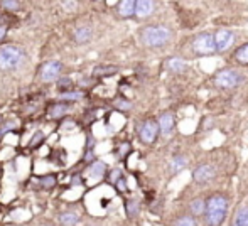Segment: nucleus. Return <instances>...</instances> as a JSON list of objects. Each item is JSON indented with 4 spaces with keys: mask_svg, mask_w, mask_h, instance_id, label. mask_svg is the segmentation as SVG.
I'll list each match as a JSON object with an SVG mask.
<instances>
[{
    "mask_svg": "<svg viewBox=\"0 0 248 226\" xmlns=\"http://www.w3.org/2000/svg\"><path fill=\"white\" fill-rule=\"evenodd\" d=\"M17 127V123L14 120H5L2 125H0V128L3 130V134H7V132H10L12 128H16Z\"/></svg>",
    "mask_w": 248,
    "mask_h": 226,
    "instance_id": "obj_35",
    "label": "nucleus"
},
{
    "mask_svg": "<svg viewBox=\"0 0 248 226\" xmlns=\"http://www.w3.org/2000/svg\"><path fill=\"white\" fill-rule=\"evenodd\" d=\"M52 154H54V155L58 154V157H56L54 161H52L54 164H58V166L66 164V155H68V154H66L64 149H54V151H52Z\"/></svg>",
    "mask_w": 248,
    "mask_h": 226,
    "instance_id": "obj_33",
    "label": "nucleus"
},
{
    "mask_svg": "<svg viewBox=\"0 0 248 226\" xmlns=\"http://www.w3.org/2000/svg\"><path fill=\"white\" fill-rule=\"evenodd\" d=\"M135 5H137L135 0H122L117 3V14L122 19H132L135 17Z\"/></svg>",
    "mask_w": 248,
    "mask_h": 226,
    "instance_id": "obj_14",
    "label": "nucleus"
},
{
    "mask_svg": "<svg viewBox=\"0 0 248 226\" xmlns=\"http://www.w3.org/2000/svg\"><path fill=\"white\" fill-rule=\"evenodd\" d=\"M62 7H76V2H62Z\"/></svg>",
    "mask_w": 248,
    "mask_h": 226,
    "instance_id": "obj_38",
    "label": "nucleus"
},
{
    "mask_svg": "<svg viewBox=\"0 0 248 226\" xmlns=\"http://www.w3.org/2000/svg\"><path fill=\"white\" fill-rule=\"evenodd\" d=\"M139 39L145 47L150 49H159V47H166L172 43L174 39V30L169 26L164 24H155V26H145L139 32Z\"/></svg>",
    "mask_w": 248,
    "mask_h": 226,
    "instance_id": "obj_1",
    "label": "nucleus"
},
{
    "mask_svg": "<svg viewBox=\"0 0 248 226\" xmlns=\"http://www.w3.org/2000/svg\"><path fill=\"white\" fill-rule=\"evenodd\" d=\"M233 225L236 226H248V206H242L235 214Z\"/></svg>",
    "mask_w": 248,
    "mask_h": 226,
    "instance_id": "obj_24",
    "label": "nucleus"
},
{
    "mask_svg": "<svg viewBox=\"0 0 248 226\" xmlns=\"http://www.w3.org/2000/svg\"><path fill=\"white\" fill-rule=\"evenodd\" d=\"M3 121H5V120H3V118H2V117H0V125H2V123H3Z\"/></svg>",
    "mask_w": 248,
    "mask_h": 226,
    "instance_id": "obj_40",
    "label": "nucleus"
},
{
    "mask_svg": "<svg viewBox=\"0 0 248 226\" xmlns=\"http://www.w3.org/2000/svg\"><path fill=\"white\" fill-rule=\"evenodd\" d=\"M213 36H215L216 53H225L226 49H230L233 46V43L236 39L235 32L230 29H218Z\"/></svg>",
    "mask_w": 248,
    "mask_h": 226,
    "instance_id": "obj_7",
    "label": "nucleus"
},
{
    "mask_svg": "<svg viewBox=\"0 0 248 226\" xmlns=\"http://www.w3.org/2000/svg\"><path fill=\"white\" fill-rule=\"evenodd\" d=\"M187 166V159L184 157V155H174L172 159H170L169 162V174L170 176H176V174H179L181 170Z\"/></svg>",
    "mask_w": 248,
    "mask_h": 226,
    "instance_id": "obj_18",
    "label": "nucleus"
},
{
    "mask_svg": "<svg viewBox=\"0 0 248 226\" xmlns=\"http://www.w3.org/2000/svg\"><path fill=\"white\" fill-rule=\"evenodd\" d=\"M157 3L150 2V0H139L137 5H135V17L137 19H147L152 14H155Z\"/></svg>",
    "mask_w": 248,
    "mask_h": 226,
    "instance_id": "obj_12",
    "label": "nucleus"
},
{
    "mask_svg": "<svg viewBox=\"0 0 248 226\" xmlns=\"http://www.w3.org/2000/svg\"><path fill=\"white\" fill-rule=\"evenodd\" d=\"M107 164L103 161H95L93 164H90L88 167V176L92 179H101V177L107 176Z\"/></svg>",
    "mask_w": 248,
    "mask_h": 226,
    "instance_id": "obj_17",
    "label": "nucleus"
},
{
    "mask_svg": "<svg viewBox=\"0 0 248 226\" xmlns=\"http://www.w3.org/2000/svg\"><path fill=\"white\" fill-rule=\"evenodd\" d=\"M115 189H117V193L120 194H125L128 191V186H127V179H125V176L122 177V179H118L117 182H115Z\"/></svg>",
    "mask_w": 248,
    "mask_h": 226,
    "instance_id": "obj_34",
    "label": "nucleus"
},
{
    "mask_svg": "<svg viewBox=\"0 0 248 226\" xmlns=\"http://www.w3.org/2000/svg\"><path fill=\"white\" fill-rule=\"evenodd\" d=\"M59 223L62 226H76L79 223V216L76 213H61L59 214Z\"/></svg>",
    "mask_w": 248,
    "mask_h": 226,
    "instance_id": "obj_22",
    "label": "nucleus"
},
{
    "mask_svg": "<svg viewBox=\"0 0 248 226\" xmlns=\"http://www.w3.org/2000/svg\"><path fill=\"white\" fill-rule=\"evenodd\" d=\"M124 177V172H122V169H111L110 172H108V176H107V181L111 184V186H115V182H117L118 179H122Z\"/></svg>",
    "mask_w": 248,
    "mask_h": 226,
    "instance_id": "obj_31",
    "label": "nucleus"
},
{
    "mask_svg": "<svg viewBox=\"0 0 248 226\" xmlns=\"http://www.w3.org/2000/svg\"><path fill=\"white\" fill-rule=\"evenodd\" d=\"M39 184H41V187H43V189L49 191V189H52V187L56 186V184H58V179H56L54 174H46V176L39 177Z\"/></svg>",
    "mask_w": 248,
    "mask_h": 226,
    "instance_id": "obj_26",
    "label": "nucleus"
},
{
    "mask_svg": "<svg viewBox=\"0 0 248 226\" xmlns=\"http://www.w3.org/2000/svg\"><path fill=\"white\" fill-rule=\"evenodd\" d=\"M92 36H93V30L90 29V27H79L75 32V41L78 44H85L92 39Z\"/></svg>",
    "mask_w": 248,
    "mask_h": 226,
    "instance_id": "obj_21",
    "label": "nucleus"
},
{
    "mask_svg": "<svg viewBox=\"0 0 248 226\" xmlns=\"http://www.w3.org/2000/svg\"><path fill=\"white\" fill-rule=\"evenodd\" d=\"M56 85H58V90L61 93L71 91L73 90V79L69 78V76H62V78H59L58 81H56Z\"/></svg>",
    "mask_w": 248,
    "mask_h": 226,
    "instance_id": "obj_28",
    "label": "nucleus"
},
{
    "mask_svg": "<svg viewBox=\"0 0 248 226\" xmlns=\"http://www.w3.org/2000/svg\"><path fill=\"white\" fill-rule=\"evenodd\" d=\"M228 214V199L223 194H213L206 199L204 221L208 226H221Z\"/></svg>",
    "mask_w": 248,
    "mask_h": 226,
    "instance_id": "obj_2",
    "label": "nucleus"
},
{
    "mask_svg": "<svg viewBox=\"0 0 248 226\" xmlns=\"http://www.w3.org/2000/svg\"><path fill=\"white\" fill-rule=\"evenodd\" d=\"M71 110V105L64 102H56L47 108V118L49 120H59V118H64L68 112Z\"/></svg>",
    "mask_w": 248,
    "mask_h": 226,
    "instance_id": "obj_13",
    "label": "nucleus"
},
{
    "mask_svg": "<svg viewBox=\"0 0 248 226\" xmlns=\"http://www.w3.org/2000/svg\"><path fill=\"white\" fill-rule=\"evenodd\" d=\"M62 64L59 61H47L46 64L41 68V79L44 83H51V81H58L59 75H61Z\"/></svg>",
    "mask_w": 248,
    "mask_h": 226,
    "instance_id": "obj_8",
    "label": "nucleus"
},
{
    "mask_svg": "<svg viewBox=\"0 0 248 226\" xmlns=\"http://www.w3.org/2000/svg\"><path fill=\"white\" fill-rule=\"evenodd\" d=\"M44 226H52V225H44Z\"/></svg>",
    "mask_w": 248,
    "mask_h": 226,
    "instance_id": "obj_41",
    "label": "nucleus"
},
{
    "mask_svg": "<svg viewBox=\"0 0 248 226\" xmlns=\"http://www.w3.org/2000/svg\"><path fill=\"white\" fill-rule=\"evenodd\" d=\"M113 106H115L117 110H120V112H128V110H132L134 103H132L128 98H124V96H118V98L113 102Z\"/></svg>",
    "mask_w": 248,
    "mask_h": 226,
    "instance_id": "obj_27",
    "label": "nucleus"
},
{
    "mask_svg": "<svg viewBox=\"0 0 248 226\" xmlns=\"http://www.w3.org/2000/svg\"><path fill=\"white\" fill-rule=\"evenodd\" d=\"M5 37H7V27L0 26V43H2V41H5Z\"/></svg>",
    "mask_w": 248,
    "mask_h": 226,
    "instance_id": "obj_37",
    "label": "nucleus"
},
{
    "mask_svg": "<svg viewBox=\"0 0 248 226\" xmlns=\"http://www.w3.org/2000/svg\"><path fill=\"white\" fill-rule=\"evenodd\" d=\"M164 68L169 73H172V75H183L187 69V62L179 56H170L164 61Z\"/></svg>",
    "mask_w": 248,
    "mask_h": 226,
    "instance_id": "obj_11",
    "label": "nucleus"
},
{
    "mask_svg": "<svg viewBox=\"0 0 248 226\" xmlns=\"http://www.w3.org/2000/svg\"><path fill=\"white\" fill-rule=\"evenodd\" d=\"M26 61V51L19 46H5L0 49V68L17 69Z\"/></svg>",
    "mask_w": 248,
    "mask_h": 226,
    "instance_id": "obj_5",
    "label": "nucleus"
},
{
    "mask_svg": "<svg viewBox=\"0 0 248 226\" xmlns=\"http://www.w3.org/2000/svg\"><path fill=\"white\" fill-rule=\"evenodd\" d=\"M204 211H206V199L202 196L194 197V199L189 203V213H191V216H194V218L204 216Z\"/></svg>",
    "mask_w": 248,
    "mask_h": 226,
    "instance_id": "obj_16",
    "label": "nucleus"
},
{
    "mask_svg": "<svg viewBox=\"0 0 248 226\" xmlns=\"http://www.w3.org/2000/svg\"><path fill=\"white\" fill-rule=\"evenodd\" d=\"M159 134H160L159 123H157V120H154V118H147V120L140 121V123L137 125V135L145 145H152L154 142L157 140Z\"/></svg>",
    "mask_w": 248,
    "mask_h": 226,
    "instance_id": "obj_6",
    "label": "nucleus"
},
{
    "mask_svg": "<svg viewBox=\"0 0 248 226\" xmlns=\"http://www.w3.org/2000/svg\"><path fill=\"white\" fill-rule=\"evenodd\" d=\"M215 85L219 90H226V91H232V90L238 88L243 81V75L235 68H223L219 71L215 73V78H213Z\"/></svg>",
    "mask_w": 248,
    "mask_h": 226,
    "instance_id": "obj_4",
    "label": "nucleus"
},
{
    "mask_svg": "<svg viewBox=\"0 0 248 226\" xmlns=\"http://www.w3.org/2000/svg\"><path fill=\"white\" fill-rule=\"evenodd\" d=\"M216 176V169L211 164H199L196 169L193 170V179L198 184H206L213 181Z\"/></svg>",
    "mask_w": 248,
    "mask_h": 226,
    "instance_id": "obj_9",
    "label": "nucleus"
},
{
    "mask_svg": "<svg viewBox=\"0 0 248 226\" xmlns=\"http://www.w3.org/2000/svg\"><path fill=\"white\" fill-rule=\"evenodd\" d=\"M132 152H134V147H132L130 142H120V144H117V147H115L113 154L118 161H124V159H127Z\"/></svg>",
    "mask_w": 248,
    "mask_h": 226,
    "instance_id": "obj_19",
    "label": "nucleus"
},
{
    "mask_svg": "<svg viewBox=\"0 0 248 226\" xmlns=\"http://www.w3.org/2000/svg\"><path fill=\"white\" fill-rule=\"evenodd\" d=\"M124 206H125V214H127L128 220H135L140 214V203L135 197H127L124 201Z\"/></svg>",
    "mask_w": 248,
    "mask_h": 226,
    "instance_id": "obj_15",
    "label": "nucleus"
},
{
    "mask_svg": "<svg viewBox=\"0 0 248 226\" xmlns=\"http://www.w3.org/2000/svg\"><path fill=\"white\" fill-rule=\"evenodd\" d=\"M59 98H61L62 102H78V100L85 98V91H81V90H71V91L61 93Z\"/></svg>",
    "mask_w": 248,
    "mask_h": 226,
    "instance_id": "obj_23",
    "label": "nucleus"
},
{
    "mask_svg": "<svg viewBox=\"0 0 248 226\" xmlns=\"http://www.w3.org/2000/svg\"><path fill=\"white\" fill-rule=\"evenodd\" d=\"M235 59L243 66H248V43L242 44L238 49L235 51Z\"/></svg>",
    "mask_w": 248,
    "mask_h": 226,
    "instance_id": "obj_25",
    "label": "nucleus"
},
{
    "mask_svg": "<svg viewBox=\"0 0 248 226\" xmlns=\"http://www.w3.org/2000/svg\"><path fill=\"white\" fill-rule=\"evenodd\" d=\"M3 135H5V134H3V130H2V128H0V138H2Z\"/></svg>",
    "mask_w": 248,
    "mask_h": 226,
    "instance_id": "obj_39",
    "label": "nucleus"
},
{
    "mask_svg": "<svg viewBox=\"0 0 248 226\" xmlns=\"http://www.w3.org/2000/svg\"><path fill=\"white\" fill-rule=\"evenodd\" d=\"M0 7H3V9L9 10V12H16V10H19L20 2H16V0H2Z\"/></svg>",
    "mask_w": 248,
    "mask_h": 226,
    "instance_id": "obj_32",
    "label": "nucleus"
},
{
    "mask_svg": "<svg viewBox=\"0 0 248 226\" xmlns=\"http://www.w3.org/2000/svg\"><path fill=\"white\" fill-rule=\"evenodd\" d=\"M44 138H46V135H44V132H43V130H37L36 134H34V137L31 138V142H29V149H36V147H39V145L44 142Z\"/></svg>",
    "mask_w": 248,
    "mask_h": 226,
    "instance_id": "obj_30",
    "label": "nucleus"
},
{
    "mask_svg": "<svg viewBox=\"0 0 248 226\" xmlns=\"http://www.w3.org/2000/svg\"><path fill=\"white\" fill-rule=\"evenodd\" d=\"M232 226H236V225H233V223H232Z\"/></svg>",
    "mask_w": 248,
    "mask_h": 226,
    "instance_id": "obj_42",
    "label": "nucleus"
},
{
    "mask_svg": "<svg viewBox=\"0 0 248 226\" xmlns=\"http://www.w3.org/2000/svg\"><path fill=\"white\" fill-rule=\"evenodd\" d=\"M117 73H118L117 66H105V64H101V66H96V68L93 69V76H95V78H110V76L117 75Z\"/></svg>",
    "mask_w": 248,
    "mask_h": 226,
    "instance_id": "obj_20",
    "label": "nucleus"
},
{
    "mask_svg": "<svg viewBox=\"0 0 248 226\" xmlns=\"http://www.w3.org/2000/svg\"><path fill=\"white\" fill-rule=\"evenodd\" d=\"M71 184L73 186H83V184H85V179H83V176H79V174H75L71 179Z\"/></svg>",
    "mask_w": 248,
    "mask_h": 226,
    "instance_id": "obj_36",
    "label": "nucleus"
},
{
    "mask_svg": "<svg viewBox=\"0 0 248 226\" xmlns=\"http://www.w3.org/2000/svg\"><path fill=\"white\" fill-rule=\"evenodd\" d=\"M191 54L196 58H204V56H213L216 54V44H215V36L211 32H199L196 36H193L189 43Z\"/></svg>",
    "mask_w": 248,
    "mask_h": 226,
    "instance_id": "obj_3",
    "label": "nucleus"
},
{
    "mask_svg": "<svg viewBox=\"0 0 248 226\" xmlns=\"http://www.w3.org/2000/svg\"><path fill=\"white\" fill-rule=\"evenodd\" d=\"M157 123H159L160 134L162 135H170L174 132V127H176V117H174L172 112H164L159 115L157 118Z\"/></svg>",
    "mask_w": 248,
    "mask_h": 226,
    "instance_id": "obj_10",
    "label": "nucleus"
},
{
    "mask_svg": "<svg viewBox=\"0 0 248 226\" xmlns=\"http://www.w3.org/2000/svg\"><path fill=\"white\" fill-rule=\"evenodd\" d=\"M172 226H198V220L194 216H191V214H186V216L177 218Z\"/></svg>",
    "mask_w": 248,
    "mask_h": 226,
    "instance_id": "obj_29",
    "label": "nucleus"
}]
</instances>
